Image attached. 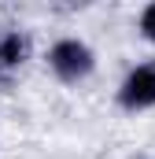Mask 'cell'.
I'll use <instances>...</instances> for the list:
<instances>
[{
  "mask_svg": "<svg viewBox=\"0 0 155 159\" xmlns=\"http://www.w3.org/2000/svg\"><path fill=\"white\" fill-rule=\"evenodd\" d=\"M122 104L126 107H148V104H155V67L152 63L148 67H137L126 78V85H122Z\"/></svg>",
  "mask_w": 155,
  "mask_h": 159,
  "instance_id": "obj_2",
  "label": "cell"
},
{
  "mask_svg": "<svg viewBox=\"0 0 155 159\" xmlns=\"http://www.w3.org/2000/svg\"><path fill=\"white\" fill-rule=\"evenodd\" d=\"M52 67H55L59 78L74 81V78H81V74L92 70V52L85 44H78V41H59L52 48Z\"/></svg>",
  "mask_w": 155,
  "mask_h": 159,
  "instance_id": "obj_1",
  "label": "cell"
},
{
  "mask_svg": "<svg viewBox=\"0 0 155 159\" xmlns=\"http://www.w3.org/2000/svg\"><path fill=\"white\" fill-rule=\"evenodd\" d=\"M26 56V41L19 37V34H11V37L0 44V63H7V67H15L19 59Z\"/></svg>",
  "mask_w": 155,
  "mask_h": 159,
  "instance_id": "obj_3",
  "label": "cell"
},
{
  "mask_svg": "<svg viewBox=\"0 0 155 159\" xmlns=\"http://www.w3.org/2000/svg\"><path fill=\"white\" fill-rule=\"evenodd\" d=\"M140 30L155 41V4H152V7H144V15H140Z\"/></svg>",
  "mask_w": 155,
  "mask_h": 159,
  "instance_id": "obj_4",
  "label": "cell"
}]
</instances>
